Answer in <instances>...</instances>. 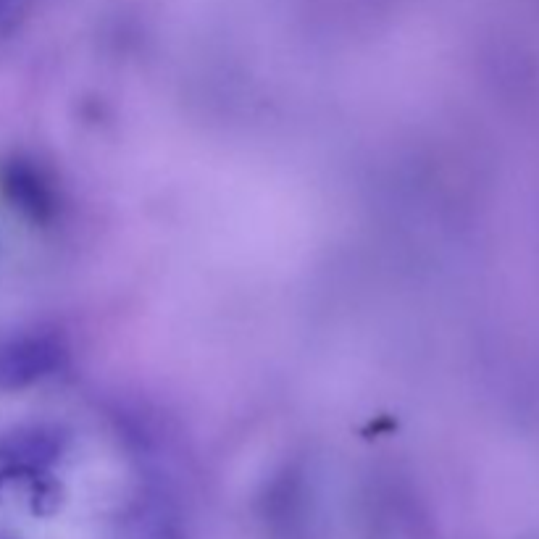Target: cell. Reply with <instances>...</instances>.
<instances>
[{
	"label": "cell",
	"instance_id": "1",
	"mask_svg": "<svg viewBox=\"0 0 539 539\" xmlns=\"http://www.w3.org/2000/svg\"><path fill=\"white\" fill-rule=\"evenodd\" d=\"M64 361L66 345L53 332H27L0 340V392L24 390L56 374Z\"/></svg>",
	"mask_w": 539,
	"mask_h": 539
},
{
	"label": "cell",
	"instance_id": "2",
	"mask_svg": "<svg viewBox=\"0 0 539 539\" xmlns=\"http://www.w3.org/2000/svg\"><path fill=\"white\" fill-rule=\"evenodd\" d=\"M61 453L64 437L50 426H24L0 437V469L8 471V479L48 469Z\"/></svg>",
	"mask_w": 539,
	"mask_h": 539
},
{
	"label": "cell",
	"instance_id": "3",
	"mask_svg": "<svg viewBox=\"0 0 539 539\" xmlns=\"http://www.w3.org/2000/svg\"><path fill=\"white\" fill-rule=\"evenodd\" d=\"M8 482V471L6 469H0V487Z\"/></svg>",
	"mask_w": 539,
	"mask_h": 539
}]
</instances>
